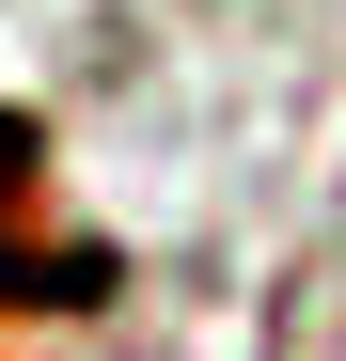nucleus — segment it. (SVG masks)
<instances>
[{
    "label": "nucleus",
    "instance_id": "1",
    "mask_svg": "<svg viewBox=\"0 0 346 361\" xmlns=\"http://www.w3.org/2000/svg\"><path fill=\"white\" fill-rule=\"evenodd\" d=\"M16 220H32V126L0 110V298H95V283H110L95 252H47V267H32V252H16Z\"/></svg>",
    "mask_w": 346,
    "mask_h": 361
}]
</instances>
